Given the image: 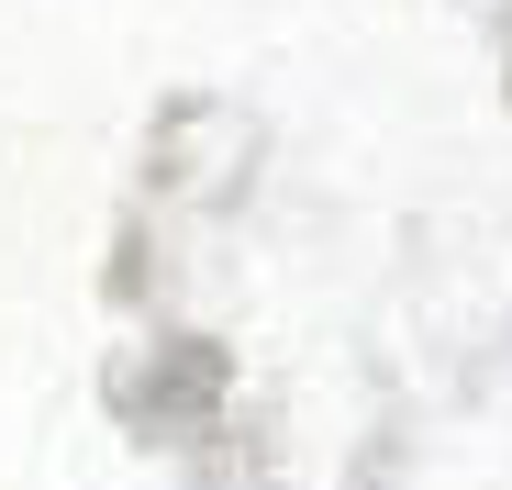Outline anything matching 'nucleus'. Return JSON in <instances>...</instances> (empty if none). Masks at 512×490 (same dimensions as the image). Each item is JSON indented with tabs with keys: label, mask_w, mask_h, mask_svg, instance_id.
<instances>
[]
</instances>
